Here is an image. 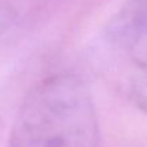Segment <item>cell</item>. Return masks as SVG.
Here are the masks:
<instances>
[{
	"mask_svg": "<svg viewBox=\"0 0 147 147\" xmlns=\"http://www.w3.org/2000/svg\"><path fill=\"white\" fill-rule=\"evenodd\" d=\"M92 95L75 74L43 78L25 97L7 147H98Z\"/></svg>",
	"mask_w": 147,
	"mask_h": 147,
	"instance_id": "1",
	"label": "cell"
},
{
	"mask_svg": "<svg viewBox=\"0 0 147 147\" xmlns=\"http://www.w3.org/2000/svg\"><path fill=\"white\" fill-rule=\"evenodd\" d=\"M102 52L127 98L147 115V0H125L111 16Z\"/></svg>",
	"mask_w": 147,
	"mask_h": 147,
	"instance_id": "2",
	"label": "cell"
}]
</instances>
